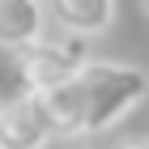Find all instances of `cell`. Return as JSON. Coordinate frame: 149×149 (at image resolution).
<instances>
[{"label": "cell", "mask_w": 149, "mask_h": 149, "mask_svg": "<svg viewBox=\"0 0 149 149\" xmlns=\"http://www.w3.org/2000/svg\"><path fill=\"white\" fill-rule=\"evenodd\" d=\"M77 90L85 107V136H98L149 98V68L119 60H90L77 77Z\"/></svg>", "instance_id": "1"}, {"label": "cell", "mask_w": 149, "mask_h": 149, "mask_svg": "<svg viewBox=\"0 0 149 149\" xmlns=\"http://www.w3.org/2000/svg\"><path fill=\"white\" fill-rule=\"evenodd\" d=\"M85 64H90L85 38H72V34H64V38L43 34L38 43L22 47V51L13 56V72L22 81V94H34V98H43V94L77 81Z\"/></svg>", "instance_id": "2"}, {"label": "cell", "mask_w": 149, "mask_h": 149, "mask_svg": "<svg viewBox=\"0 0 149 149\" xmlns=\"http://www.w3.org/2000/svg\"><path fill=\"white\" fill-rule=\"evenodd\" d=\"M47 141H56V132H51L43 98L17 94L0 102V149H43Z\"/></svg>", "instance_id": "3"}, {"label": "cell", "mask_w": 149, "mask_h": 149, "mask_svg": "<svg viewBox=\"0 0 149 149\" xmlns=\"http://www.w3.org/2000/svg\"><path fill=\"white\" fill-rule=\"evenodd\" d=\"M47 17H51V13H47V4H38V0H0V47L17 56L22 47L38 43Z\"/></svg>", "instance_id": "4"}, {"label": "cell", "mask_w": 149, "mask_h": 149, "mask_svg": "<svg viewBox=\"0 0 149 149\" xmlns=\"http://www.w3.org/2000/svg\"><path fill=\"white\" fill-rule=\"evenodd\" d=\"M47 13H51V22H56L64 34L90 38V34L111 30V22H115L119 9H115L111 0H56V4H47Z\"/></svg>", "instance_id": "5"}, {"label": "cell", "mask_w": 149, "mask_h": 149, "mask_svg": "<svg viewBox=\"0 0 149 149\" xmlns=\"http://www.w3.org/2000/svg\"><path fill=\"white\" fill-rule=\"evenodd\" d=\"M115 149H149V136H128V141H119Z\"/></svg>", "instance_id": "6"}, {"label": "cell", "mask_w": 149, "mask_h": 149, "mask_svg": "<svg viewBox=\"0 0 149 149\" xmlns=\"http://www.w3.org/2000/svg\"><path fill=\"white\" fill-rule=\"evenodd\" d=\"M141 9H145V13H149V4H141Z\"/></svg>", "instance_id": "7"}]
</instances>
